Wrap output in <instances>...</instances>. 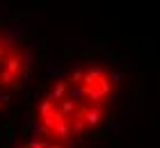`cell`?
<instances>
[{
	"mask_svg": "<svg viewBox=\"0 0 160 148\" xmlns=\"http://www.w3.org/2000/svg\"><path fill=\"white\" fill-rule=\"evenodd\" d=\"M32 75V46L16 30L0 23V114L18 98Z\"/></svg>",
	"mask_w": 160,
	"mask_h": 148,
	"instance_id": "cell-2",
	"label": "cell"
},
{
	"mask_svg": "<svg viewBox=\"0 0 160 148\" xmlns=\"http://www.w3.org/2000/svg\"><path fill=\"white\" fill-rule=\"evenodd\" d=\"M14 148H73L71 144H60V141H50L43 137H28L23 141H18Z\"/></svg>",
	"mask_w": 160,
	"mask_h": 148,
	"instance_id": "cell-3",
	"label": "cell"
},
{
	"mask_svg": "<svg viewBox=\"0 0 160 148\" xmlns=\"http://www.w3.org/2000/svg\"><path fill=\"white\" fill-rule=\"evenodd\" d=\"M119 91L121 75L103 59L67 66L32 107L34 137L73 144L92 135L110 118Z\"/></svg>",
	"mask_w": 160,
	"mask_h": 148,
	"instance_id": "cell-1",
	"label": "cell"
}]
</instances>
